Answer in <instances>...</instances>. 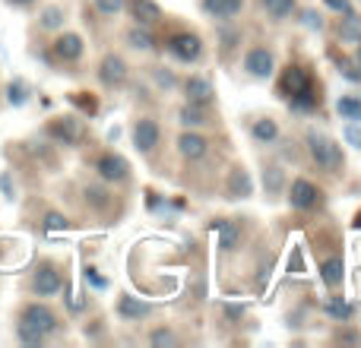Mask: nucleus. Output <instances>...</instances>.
I'll use <instances>...</instances> for the list:
<instances>
[{"instance_id":"nucleus-12","label":"nucleus","mask_w":361,"mask_h":348,"mask_svg":"<svg viewBox=\"0 0 361 348\" xmlns=\"http://www.w3.org/2000/svg\"><path fill=\"white\" fill-rule=\"evenodd\" d=\"M99 174H102V180H124L127 178V171H130V165H127V159H121V156H114V152H105V156L99 159Z\"/></svg>"},{"instance_id":"nucleus-22","label":"nucleus","mask_w":361,"mask_h":348,"mask_svg":"<svg viewBox=\"0 0 361 348\" xmlns=\"http://www.w3.org/2000/svg\"><path fill=\"white\" fill-rule=\"evenodd\" d=\"M320 273H324V282H326V285H330V288H333V285H339V282H343V260H339V256H333V260H326Z\"/></svg>"},{"instance_id":"nucleus-4","label":"nucleus","mask_w":361,"mask_h":348,"mask_svg":"<svg viewBox=\"0 0 361 348\" xmlns=\"http://www.w3.org/2000/svg\"><path fill=\"white\" fill-rule=\"evenodd\" d=\"M61 288H63L61 269H57L54 263H42V266L35 269V275H32V292H35L38 298H51V294H57Z\"/></svg>"},{"instance_id":"nucleus-36","label":"nucleus","mask_w":361,"mask_h":348,"mask_svg":"<svg viewBox=\"0 0 361 348\" xmlns=\"http://www.w3.org/2000/svg\"><path fill=\"white\" fill-rule=\"evenodd\" d=\"M336 10H343V13H352V6H349V0H330Z\"/></svg>"},{"instance_id":"nucleus-1","label":"nucleus","mask_w":361,"mask_h":348,"mask_svg":"<svg viewBox=\"0 0 361 348\" xmlns=\"http://www.w3.org/2000/svg\"><path fill=\"white\" fill-rule=\"evenodd\" d=\"M282 92L292 99L295 108H314L317 105L320 95H314V86H311V76H307L305 67H288L286 76H282Z\"/></svg>"},{"instance_id":"nucleus-7","label":"nucleus","mask_w":361,"mask_h":348,"mask_svg":"<svg viewBox=\"0 0 361 348\" xmlns=\"http://www.w3.org/2000/svg\"><path fill=\"white\" fill-rule=\"evenodd\" d=\"M159 137H162V130H159V124L152 118L137 120V127H133V143H137L140 152H152V149H156Z\"/></svg>"},{"instance_id":"nucleus-35","label":"nucleus","mask_w":361,"mask_h":348,"mask_svg":"<svg viewBox=\"0 0 361 348\" xmlns=\"http://www.w3.org/2000/svg\"><path fill=\"white\" fill-rule=\"evenodd\" d=\"M345 139H349V143H355V146H361V130L349 127V130H345Z\"/></svg>"},{"instance_id":"nucleus-5","label":"nucleus","mask_w":361,"mask_h":348,"mask_svg":"<svg viewBox=\"0 0 361 348\" xmlns=\"http://www.w3.org/2000/svg\"><path fill=\"white\" fill-rule=\"evenodd\" d=\"M169 51L178 57V61L190 63V61H197V57L203 54V44H200V38L190 35V32H178V35L169 38Z\"/></svg>"},{"instance_id":"nucleus-38","label":"nucleus","mask_w":361,"mask_h":348,"mask_svg":"<svg viewBox=\"0 0 361 348\" xmlns=\"http://www.w3.org/2000/svg\"><path fill=\"white\" fill-rule=\"evenodd\" d=\"M355 61H358V70H361V48L355 51Z\"/></svg>"},{"instance_id":"nucleus-25","label":"nucleus","mask_w":361,"mask_h":348,"mask_svg":"<svg viewBox=\"0 0 361 348\" xmlns=\"http://www.w3.org/2000/svg\"><path fill=\"white\" fill-rule=\"evenodd\" d=\"M16 336H19V342H25V345H42V342H44L42 333L29 330L25 323H16Z\"/></svg>"},{"instance_id":"nucleus-9","label":"nucleus","mask_w":361,"mask_h":348,"mask_svg":"<svg viewBox=\"0 0 361 348\" xmlns=\"http://www.w3.org/2000/svg\"><path fill=\"white\" fill-rule=\"evenodd\" d=\"M54 57L63 63H73L82 57V38L76 35V32H63V35H57L54 42Z\"/></svg>"},{"instance_id":"nucleus-37","label":"nucleus","mask_w":361,"mask_h":348,"mask_svg":"<svg viewBox=\"0 0 361 348\" xmlns=\"http://www.w3.org/2000/svg\"><path fill=\"white\" fill-rule=\"evenodd\" d=\"M10 4H16V6H29V4H35V0H10Z\"/></svg>"},{"instance_id":"nucleus-23","label":"nucleus","mask_w":361,"mask_h":348,"mask_svg":"<svg viewBox=\"0 0 361 348\" xmlns=\"http://www.w3.org/2000/svg\"><path fill=\"white\" fill-rule=\"evenodd\" d=\"M228 193H231V197H238V193H241V197H247V193H250V180H247V174H244V168H235V171H231Z\"/></svg>"},{"instance_id":"nucleus-16","label":"nucleus","mask_w":361,"mask_h":348,"mask_svg":"<svg viewBox=\"0 0 361 348\" xmlns=\"http://www.w3.org/2000/svg\"><path fill=\"white\" fill-rule=\"evenodd\" d=\"M241 6H244V0H203V10L209 13V16H216V19L238 16V13H241Z\"/></svg>"},{"instance_id":"nucleus-13","label":"nucleus","mask_w":361,"mask_h":348,"mask_svg":"<svg viewBox=\"0 0 361 348\" xmlns=\"http://www.w3.org/2000/svg\"><path fill=\"white\" fill-rule=\"evenodd\" d=\"M184 92H187V101H193V105H209L212 101V86L203 76H190L184 82Z\"/></svg>"},{"instance_id":"nucleus-15","label":"nucleus","mask_w":361,"mask_h":348,"mask_svg":"<svg viewBox=\"0 0 361 348\" xmlns=\"http://www.w3.org/2000/svg\"><path fill=\"white\" fill-rule=\"evenodd\" d=\"M130 13L140 25H156L162 19V10H159L156 0H130Z\"/></svg>"},{"instance_id":"nucleus-32","label":"nucleus","mask_w":361,"mask_h":348,"mask_svg":"<svg viewBox=\"0 0 361 348\" xmlns=\"http://www.w3.org/2000/svg\"><path fill=\"white\" fill-rule=\"evenodd\" d=\"M279 184H282V171L279 168H269V180H267V187H269V190H279Z\"/></svg>"},{"instance_id":"nucleus-26","label":"nucleus","mask_w":361,"mask_h":348,"mask_svg":"<svg viewBox=\"0 0 361 348\" xmlns=\"http://www.w3.org/2000/svg\"><path fill=\"white\" fill-rule=\"evenodd\" d=\"M67 228H70V222L61 212H48V216H44V231H67Z\"/></svg>"},{"instance_id":"nucleus-11","label":"nucleus","mask_w":361,"mask_h":348,"mask_svg":"<svg viewBox=\"0 0 361 348\" xmlns=\"http://www.w3.org/2000/svg\"><path fill=\"white\" fill-rule=\"evenodd\" d=\"M99 80L105 82V86H121V82L127 80V63L121 61L118 54H108L105 61L99 63Z\"/></svg>"},{"instance_id":"nucleus-2","label":"nucleus","mask_w":361,"mask_h":348,"mask_svg":"<svg viewBox=\"0 0 361 348\" xmlns=\"http://www.w3.org/2000/svg\"><path fill=\"white\" fill-rule=\"evenodd\" d=\"M307 149H311V159L317 168H324L330 174L343 168V149L330 137H324V133H314V130L307 133Z\"/></svg>"},{"instance_id":"nucleus-34","label":"nucleus","mask_w":361,"mask_h":348,"mask_svg":"<svg viewBox=\"0 0 361 348\" xmlns=\"http://www.w3.org/2000/svg\"><path fill=\"white\" fill-rule=\"evenodd\" d=\"M86 197L92 199L95 206H105V193H102V190H95V187H89V190H86Z\"/></svg>"},{"instance_id":"nucleus-20","label":"nucleus","mask_w":361,"mask_h":348,"mask_svg":"<svg viewBox=\"0 0 361 348\" xmlns=\"http://www.w3.org/2000/svg\"><path fill=\"white\" fill-rule=\"evenodd\" d=\"M279 137V127H276V120L263 118L254 124V139H260V143H273V139Z\"/></svg>"},{"instance_id":"nucleus-31","label":"nucleus","mask_w":361,"mask_h":348,"mask_svg":"<svg viewBox=\"0 0 361 348\" xmlns=\"http://www.w3.org/2000/svg\"><path fill=\"white\" fill-rule=\"evenodd\" d=\"M219 228H222V247L228 250L231 244H235V225H228V222H219Z\"/></svg>"},{"instance_id":"nucleus-29","label":"nucleus","mask_w":361,"mask_h":348,"mask_svg":"<svg viewBox=\"0 0 361 348\" xmlns=\"http://www.w3.org/2000/svg\"><path fill=\"white\" fill-rule=\"evenodd\" d=\"M130 44H133V48H152V35H149V32H143V29H133L130 32Z\"/></svg>"},{"instance_id":"nucleus-8","label":"nucleus","mask_w":361,"mask_h":348,"mask_svg":"<svg viewBox=\"0 0 361 348\" xmlns=\"http://www.w3.org/2000/svg\"><path fill=\"white\" fill-rule=\"evenodd\" d=\"M48 133L57 139V143H63V146L80 143V137H82L80 120H73V118H54V120L48 124Z\"/></svg>"},{"instance_id":"nucleus-21","label":"nucleus","mask_w":361,"mask_h":348,"mask_svg":"<svg viewBox=\"0 0 361 348\" xmlns=\"http://www.w3.org/2000/svg\"><path fill=\"white\" fill-rule=\"evenodd\" d=\"M336 108L345 120H361V99H355V95H343Z\"/></svg>"},{"instance_id":"nucleus-10","label":"nucleus","mask_w":361,"mask_h":348,"mask_svg":"<svg viewBox=\"0 0 361 348\" xmlns=\"http://www.w3.org/2000/svg\"><path fill=\"white\" fill-rule=\"evenodd\" d=\"M244 70H247L250 76H257V80H267V76L273 73V54H269L267 48L247 51V57H244Z\"/></svg>"},{"instance_id":"nucleus-19","label":"nucleus","mask_w":361,"mask_h":348,"mask_svg":"<svg viewBox=\"0 0 361 348\" xmlns=\"http://www.w3.org/2000/svg\"><path fill=\"white\" fill-rule=\"evenodd\" d=\"M180 124H184V127H203L206 124L203 105H193V101H187V105L180 108Z\"/></svg>"},{"instance_id":"nucleus-27","label":"nucleus","mask_w":361,"mask_h":348,"mask_svg":"<svg viewBox=\"0 0 361 348\" xmlns=\"http://www.w3.org/2000/svg\"><path fill=\"white\" fill-rule=\"evenodd\" d=\"M330 313H333L336 320H349V317H352V304H345L343 298H333V301H330Z\"/></svg>"},{"instance_id":"nucleus-24","label":"nucleus","mask_w":361,"mask_h":348,"mask_svg":"<svg viewBox=\"0 0 361 348\" xmlns=\"http://www.w3.org/2000/svg\"><path fill=\"white\" fill-rule=\"evenodd\" d=\"M263 6H267V13H269V16H276V19H286L288 13L295 10V0H263Z\"/></svg>"},{"instance_id":"nucleus-14","label":"nucleus","mask_w":361,"mask_h":348,"mask_svg":"<svg viewBox=\"0 0 361 348\" xmlns=\"http://www.w3.org/2000/svg\"><path fill=\"white\" fill-rule=\"evenodd\" d=\"M206 149H209V143H206L203 137H197V133H180L178 139V152L184 159H190V162H197V159L206 156Z\"/></svg>"},{"instance_id":"nucleus-6","label":"nucleus","mask_w":361,"mask_h":348,"mask_svg":"<svg viewBox=\"0 0 361 348\" xmlns=\"http://www.w3.org/2000/svg\"><path fill=\"white\" fill-rule=\"evenodd\" d=\"M288 203H292L295 209H314V206L320 203V190L311 184V180L298 178V180H292V190H288Z\"/></svg>"},{"instance_id":"nucleus-30","label":"nucleus","mask_w":361,"mask_h":348,"mask_svg":"<svg viewBox=\"0 0 361 348\" xmlns=\"http://www.w3.org/2000/svg\"><path fill=\"white\" fill-rule=\"evenodd\" d=\"M95 6H99L102 13H108V16H111V13L124 10V0H95Z\"/></svg>"},{"instance_id":"nucleus-28","label":"nucleus","mask_w":361,"mask_h":348,"mask_svg":"<svg viewBox=\"0 0 361 348\" xmlns=\"http://www.w3.org/2000/svg\"><path fill=\"white\" fill-rule=\"evenodd\" d=\"M61 19H63V13L57 10V6H48V10L42 13V25H44V29H57V25H61Z\"/></svg>"},{"instance_id":"nucleus-3","label":"nucleus","mask_w":361,"mask_h":348,"mask_svg":"<svg viewBox=\"0 0 361 348\" xmlns=\"http://www.w3.org/2000/svg\"><path fill=\"white\" fill-rule=\"evenodd\" d=\"M19 323H25L29 330L42 333V336L48 339L51 333L57 330V313L51 311L48 304H25L23 313H19Z\"/></svg>"},{"instance_id":"nucleus-18","label":"nucleus","mask_w":361,"mask_h":348,"mask_svg":"<svg viewBox=\"0 0 361 348\" xmlns=\"http://www.w3.org/2000/svg\"><path fill=\"white\" fill-rule=\"evenodd\" d=\"M339 38L343 42H361V16L345 13V19L339 23Z\"/></svg>"},{"instance_id":"nucleus-17","label":"nucleus","mask_w":361,"mask_h":348,"mask_svg":"<svg viewBox=\"0 0 361 348\" xmlns=\"http://www.w3.org/2000/svg\"><path fill=\"white\" fill-rule=\"evenodd\" d=\"M149 311H152V307L146 304V301L127 298V294L118 301V313H121V317H124V320H140V317H149Z\"/></svg>"},{"instance_id":"nucleus-33","label":"nucleus","mask_w":361,"mask_h":348,"mask_svg":"<svg viewBox=\"0 0 361 348\" xmlns=\"http://www.w3.org/2000/svg\"><path fill=\"white\" fill-rule=\"evenodd\" d=\"M152 342H156V345H169V342H175V336H171L169 330H159V333H152Z\"/></svg>"}]
</instances>
